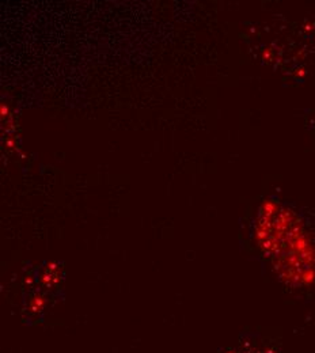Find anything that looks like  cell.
Returning <instances> with one entry per match:
<instances>
[{
	"label": "cell",
	"mask_w": 315,
	"mask_h": 353,
	"mask_svg": "<svg viewBox=\"0 0 315 353\" xmlns=\"http://www.w3.org/2000/svg\"><path fill=\"white\" fill-rule=\"evenodd\" d=\"M46 299H48V292L41 288H32L30 291H28V294H25L22 312H23L25 321L29 325L41 322L44 319L46 305H48Z\"/></svg>",
	"instance_id": "1"
},
{
	"label": "cell",
	"mask_w": 315,
	"mask_h": 353,
	"mask_svg": "<svg viewBox=\"0 0 315 353\" xmlns=\"http://www.w3.org/2000/svg\"><path fill=\"white\" fill-rule=\"evenodd\" d=\"M36 281L39 288L49 295L60 291L64 281V270L61 263H44L36 270Z\"/></svg>",
	"instance_id": "2"
}]
</instances>
